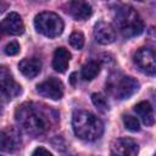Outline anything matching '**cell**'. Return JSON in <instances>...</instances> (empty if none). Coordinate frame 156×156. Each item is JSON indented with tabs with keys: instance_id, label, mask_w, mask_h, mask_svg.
Segmentation results:
<instances>
[{
	"instance_id": "cell-19",
	"label": "cell",
	"mask_w": 156,
	"mask_h": 156,
	"mask_svg": "<svg viewBox=\"0 0 156 156\" xmlns=\"http://www.w3.org/2000/svg\"><path fill=\"white\" fill-rule=\"evenodd\" d=\"M123 123H124V127L130 132H138L140 129V123L138 118L134 116H124Z\"/></svg>"
},
{
	"instance_id": "cell-15",
	"label": "cell",
	"mask_w": 156,
	"mask_h": 156,
	"mask_svg": "<svg viewBox=\"0 0 156 156\" xmlns=\"http://www.w3.org/2000/svg\"><path fill=\"white\" fill-rule=\"evenodd\" d=\"M69 58H71V54H69V51L67 49H65V48H57L55 50V52H54L52 67L55 68V71H57L60 73H63L68 68Z\"/></svg>"
},
{
	"instance_id": "cell-17",
	"label": "cell",
	"mask_w": 156,
	"mask_h": 156,
	"mask_svg": "<svg viewBox=\"0 0 156 156\" xmlns=\"http://www.w3.org/2000/svg\"><path fill=\"white\" fill-rule=\"evenodd\" d=\"M99 72H100V63L98 61H89L82 67L80 76L84 80H91L99 74Z\"/></svg>"
},
{
	"instance_id": "cell-4",
	"label": "cell",
	"mask_w": 156,
	"mask_h": 156,
	"mask_svg": "<svg viewBox=\"0 0 156 156\" xmlns=\"http://www.w3.org/2000/svg\"><path fill=\"white\" fill-rule=\"evenodd\" d=\"M34 26L40 34L48 38H56L63 30L62 18L54 12H41L37 15L34 18Z\"/></svg>"
},
{
	"instance_id": "cell-18",
	"label": "cell",
	"mask_w": 156,
	"mask_h": 156,
	"mask_svg": "<svg viewBox=\"0 0 156 156\" xmlns=\"http://www.w3.org/2000/svg\"><path fill=\"white\" fill-rule=\"evenodd\" d=\"M91 101L94 104V106L100 111V112H107L108 111V101L106 99V96L101 93H94L91 95Z\"/></svg>"
},
{
	"instance_id": "cell-6",
	"label": "cell",
	"mask_w": 156,
	"mask_h": 156,
	"mask_svg": "<svg viewBox=\"0 0 156 156\" xmlns=\"http://www.w3.org/2000/svg\"><path fill=\"white\" fill-rule=\"evenodd\" d=\"M21 94V85L12 78L11 72L5 66H0V99L11 100Z\"/></svg>"
},
{
	"instance_id": "cell-23",
	"label": "cell",
	"mask_w": 156,
	"mask_h": 156,
	"mask_svg": "<svg viewBox=\"0 0 156 156\" xmlns=\"http://www.w3.org/2000/svg\"><path fill=\"white\" fill-rule=\"evenodd\" d=\"M6 7H7V5H6V4H4V2H0V13H1V12H2V11L6 9Z\"/></svg>"
},
{
	"instance_id": "cell-14",
	"label": "cell",
	"mask_w": 156,
	"mask_h": 156,
	"mask_svg": "<svg viewBox=\"0 0 156 156\" xmlns=\"http://www.w3.org/2000/svg\"><path fill=\"white\" fill-rule=\"evenodd\" d=\"M20 72L27 78H34L41 71V61L37 57L24 58L18 63Z\"/></svg>"
},
{
	"instance_id": "cell-13",
	"label": "cell",
	"mask_w": 156,
	"mask_h": 156,
	"mask_svg": "<svg viewBox=\"0 0 156 156\" xmlns=\"http://www.w3.org/2000/svg\"><path fill=\"white\" fill-rule=\"evenodd\" d=\"M67 12L74 20H77V21H84V20H88L91 16L93 9L85 1H71V2H68Z\"/></svg>"
},
{
	"instance_id": "cell-2",
	"label": "cell",
	"mask_w": 156,
	"mask_h": 156,
	"mask_svg": "<svg viewBox=\"0 0 156 156\" xmlns=\"http://www.w3.org/2000/svg\"><path fill=\"white\" fill-rule=\"evenodd\" d=\"M72 126L74 134L85 141H95L104 133V124L95 115L88 111L78 110L73 112Z\"/></svg>"
},
{
	"instance_id": "cell-1",
	"label": "cell",
	"mask_w": 156,
	"mask_h": 156,
	"mask_svg": "<svg viewBox=\"0 0 156 156\" xmlns=\"http://www.w3.org/2000/svg\"><path fill=\"white\" fill-rule=\"evenodd\" d=\"M57 113L41 105L27 102L16 110L17 123L30 135L38 136L49 132L57 122Z\"/></svg>"
},
{
	"instance_id": "cell-8",
	"label": "cell",
	"mask_w": 156,
	"mask_h": 156,
	"mask_svg": "<svg viewBox=\"0 0 156 156\" xmlns=\"http://www.w3.org/2000/svg\"><path fill=\"white\" fill-rule=\"evenodd\" d=\"M134 62L139 69L149 76H154L156 72V60L155 54L151 49L141 48L134 55Z\"/></svg>"
},
{
	"instance_id": "cell-11",
	"label": "cell",
	"mask_w": 156,
	"mask_h": 156,
	"mask_svg": "<svg viewBox=\"0 0 156 156\" xmlns=\"http://www.w3.org/2000/svg\"><path fill=\"white\" fill-rule=\"evenodd\" d=\"M94 38L99 44L107 45L115 41L116 39V30L112 24L100 21L94 26Z\"/></svg>"
},
{
	"instance_id": "cell-20",
	"label": "cell",
	"mask_w": 156,
	"mask_h": 156,
	"mask_svg": "<svg viewBox=\"0 0 156 156\" xmlns=\"http://www.w3.org/2000/svg\"><path fill=\"white\" fill-rule=\"evenodd\" d=\"M69 44L77 50L82 49L83 45H84V35H83V33H80V32L72 33L71 37H69Z\"/></svg>"
},
{
	"instance_id": "cell-24",
	"label": "cell",
	"mask_w": 156,
	"mask_h": 156,
	"mask_svg": "<svg viewBox=\"0 0 156 156\" xmlns=\"http://www.w3.org/2000/svg\"><path fill=\"white\" fill-rule=\"evenodd\" d=\"M1 32H2V29H1V26H0V38H1Z\"/></svg>"
},
{
	"instance_id": "cell-21",
	"label": "cell",
	"mask_w": 156,
	"mask_h": 156,
	"mask_svg": "<svg viewBox=\"0 0 156 156\" xmlns=\"http://www.w3.org/2000/svg\"><path fill=\"white\" fill-rule=\"evenodd\" d=\"M4 51H5V54L9 55V56H15V55H17V54L20 52V44H18L17 41H10V43L5 46Z\"/></svg>"
},
{
	"instance_id": "cell-7",
	"label": "cell",
	"mask_w": 156,
	"mask_h": 156,
	"mask_svg": "<svg viewBox=\"0 0 156 156\" xmlns=\"http://www.w3.org/2000/svg\"><path fill=\"white\" fill-rule=\"evenodd\" d=\"M37 91L44 98L51 100H60L63 96V84L60 79L51 77L39 83L37 85Z\"/></svg>"
},
{
	"instance_id": "cell-12",
	"label": "cell",
	"mask_w": 156,
	"mask_h": 156,
	"mask_svg": "<svg viewBox=\"0 0 156 156\" xmlns=\"http://www.w3.org/2000/svg\"><path fill=\"white\" fill-rule=\"evenodd\" d=\"M1 29L11 35H18L23 33L24 30V24L21 18V16L16 12H10L2 21L1 23Z\"/></svg>"
},
{
	"instance_id": "cell-5",
	"label": "cell",
	"mask_w": 156,
	"mask_h": 156,
	"mask_svg": "<svg viewBox=\"0 0 156 156\" xmlns=\"http://www.w3.org/2000/svg\"><path fill=\"white\" fill-rule=\"evenodd\" d=\"M107 89L111 95L116 99L124 100L129 99L139 89V83L136 79L129 76H116L111 77L107 83Z\"/></svg>"
},
{
	"instance_id": "cell-3",
	"label": "cell",
	"mask_w": 156,
	"mask_h": 156,
	"mask_svg": "<svg viewBox=\"0 0 156 156\" xmlns=\"http://www.w3.org/2000/svg\"><path fill=\"white\" fill-rule=\"evenodd\" d=\"M116 24L126 38L139 35L144 29L143 20L132 6H122L116 12Z\"/></svg>"
},
{
	"instance_id": "cell-9",
	"label": "cell",
	"mask_w": 156,
	"mask_h": 156,
	"mask_svg": "<svg viewBox=\"0 0 156 156\" xmlns=\"http://www.w3.org/2000/svg\"><path fill=\"white\" fill-rule=\"evenodd\" d=\"M21 136L15 128H5L0 130V150L5 152H15L21 147Z\"/></svg>"
},
{
	"instance_id": "cell-22",
	"label": "cell",
	"mask_w": 156,
	"mask_h": 156,
	"mask_svg": "<svg viewBox=\"0 0 156 156\" xmlns=\"http://www.w3.org/2000/svg\"><path fill=\"white\" fill-rule=\"evenodd\" d=\"M32 156H52V154H51L49 150H46L45 147L39 146V147H37V149L32 152Z\"/></svg>"
},
{
	"instance_id": "cell-10",
	"label": "cell",
	"mask_w": 156,
	"mask_h": 156,
	"mask_svg": "<svg viewBox=\"0 0 156 156\" xmlns=\"http://www.w3.org/2000/svg\"><path fill=\"white\" fill-rule=\"evenodd\" d=\"M138 144L129 138H119L111 144V156H138Z\"/></svg>"
},
{
	"instance_id": "cell-16",
	"label": "cell",
	"mask_w": 156,
	"mask_h": 156,
	"mask_svg": "<svg viewBox=\"0 0 156 156\" xmlns=\"http://www.w3.org/2000/svg\"><path fill=\"white\" fill-rule=\"evenodd\" d=\"M134 111L141 118V121L145 126H152L154 124V122H155L154 110H152V106L150 105L149 101H141V102L136 104L134 106Z\"/></svg>"
}]
</instances>
